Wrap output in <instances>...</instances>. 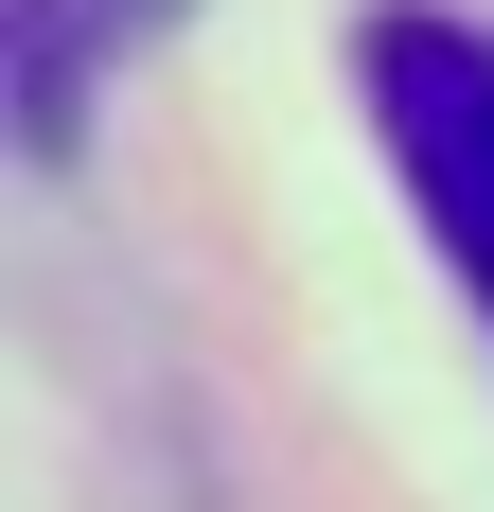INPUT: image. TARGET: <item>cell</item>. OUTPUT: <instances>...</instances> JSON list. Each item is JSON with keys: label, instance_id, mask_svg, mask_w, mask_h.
Here are the masks:
<instances>
[{"label": "cell", "instance_id": "6da1fadb", "mask_svg": "<svg viewBox=\"0 0 494 512\" xmlns=\"http://www.w3.org/2000/svg\"><path fill=\"white\" fill-rule=\"evenodd\" d=\"M353 106H371V159H389L406 230L442 248V283L494 336V18H459V0H371V18H353Z\"/></svg>", "mask_w": 494, "mask_h": 512}, {"label": "cell", "instance_id": "7a4b0ae2", "mask_svg": "<svg viewBox=\"0 0 494 512\" xmlns=\"http://www.w3.org/2000/svg\"><path fill=\"white\" fill-rule=\"evenodd\" d=\"M159 18H177V0H0V36H18V124H36V142H71V124H89V89L159 36Z\"/></svg>", "mask_w": 494, "mask_h": 512}]
</instances>
